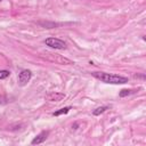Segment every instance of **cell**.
Returning <instances> with one entry per match:
<instances>
[{"mask_svg":"<svg viewBox=\"0 0 146 146\" xmlns=\"http://www.w3.org/2000/svg\"><path fill=\"white\" fill-rule=\"evenodd\" d=\"M31 78H32L31 71H29V70L21 71L19 74H18V84L22 86V87L25 86V84H27V82L31 80Z\"/></svg>","mask_w":146,"mask_h":146,"instance_id":"3957f363","label":"cell"},{"mask_svg":"<svg viewBox=\"0 0 146 146\" xmlns=\"http://www.w3.org/2000/svg\"><path fill=\"white\" fill-rule=\"evenodd\" d=\"M63 98H65V95L63 92H57V91L51 92L47 96V100H49V102H59Z\"/></svg>","mask_w":146,"mask_h":146,"instance_id":"5b68a950","label":"cell"},{"mask_svg":"<svg viewBox=\"0 0 146 146\" xmlns=\"http://www.w3.org/2000/svg\"><path fill=\"white\" fill-rule=\"evenodd\" d=\"M0 1H2V0H0Z\"/></svg>","mask_w":146,"mask_h":146,"instance_id":"7c38bea8","label":"cell"},{"mask_svg":"<svg viewBox=\"0 0 146 146\" xmlns=\"http://www.w3.org/2000/svg\"><path fill=\"white\" fill-rule=\"evenodd\" d=\"M70 110H71V107H70V106H66V107H63V108H60V110H58V111H55V112L52 113V115H54V116H59V115H63V114L68 113Z\"/></svg>","mask_w":146,"mask_h":146,"instance_id":"8992f818","label":"cell"},{"mask_svg":"<svg viewBox=\"0 0 146 146\" xmlns=\"http://www.w3.org/2000/svg\"><path fill=\"white\" fill-rule=\"evenodd\" d=\"M39 24H40V25H42V26H44L46 29H51V27H55V26H57V25H58V24H56V23H47V22H46V23L40 22Z\"/></svg>","mask_w":146,"mask_h":146,"instance_id":"30bf717a","label":"cell"},{"mask_svg":"<svg viewBox=\"0 0 146 146\" xmlns=\"http://www.w3.org/2000/svg\"><path fill=\"white\" fill-rule=\"evenodd\" d=\"M9 74H10V72H9V71H7V70H0V80L8 78V76H9Z\"/></svg>","mask_w":146,"mask_h":146,"instance_id":"9c48e42d","label":"cell"},{"mask_svg":"<svg viewBox=\"0 0 146 146\" xmlns=\"http://www.w3.org/2000/svg\"><path fill=\"white\" fill-rule=\"evenodd\" d=\"M48 135H49V131H41L32 141H31V144L32 145H39V144H42L46 139H47V137H48Z\"/></svg>","mask_w":146,"mask_h":146,"instance_id":"277c9868","label":"cell"},{"mask_svg":"<svg viewBox=\"0 0 146 146\" xmlns=\"http://www.w3.org/2000/svg\"><path fill=\"white\" fill-rule=\"evenodd\" d=\"M76 127H78V123H74V125H72L73 129H76Z\"/></svg>","mask_w":146,"mask_h":146,"instance_id":"8fae6325","label":"cell"},{"mask_svg":"<svg viewBox=\"0 0 146 146\" xmlns=\"http://www.w3.org/2000/svg\"><path fill=\"white\" fill-rule=\"evenodd\" d=\"M107 108H108V106H100V107H97L96 110L92 111V114H94V115H99V114L104 113Z\"/></svg>","mask_w":146,"mask_h":146,"instance_id":"ba28073f","label":"cell"},{"mask_svg":"<svg viewBox=\"0 0 146 146\" xmlns=\"http://www.w3.org/2000/svg\"><path fill=\"white\" fill-rule=\"evenodd\" d=\"M137 90H132V89H122L120 92H119V96L120 97H127V96H130V95H132V94H135Z\"/></svg>","mask_w":146,"mask_h":146,"instance_id":"52a82bcc","label":"cell"},{"mask_svg":"<svg viewBox=\"0 0 146 146\" xmlns=\"http://www.w3.org/2000/svg\"><path fill=\"white\" fill-rule=\"evenodd\" d=\"M94 78L100 80L102 82L105 83H111V84H123L128 82V78L117 75V74H112V73H105V72H94L91 73Z\"/></svg>","mask_w":146,"mask_h":146,"instance_id":"6da1fadb","label":"cell"},{"mask_svg":"<svg viewBox=\"0 0 146 146\" xmlns=\"http://www.w3.org/2000/svg\"><path fill=\"white\" fill-rule=\"evenodd\" d=\"M44 44L52 49H59V50L66 48V43L58 38H47L44 40Z\"/></svg>","mask_w":146,"mask_h":146,"instance_id":"7a4b0ae2","label":"cell"}]
</instances>
